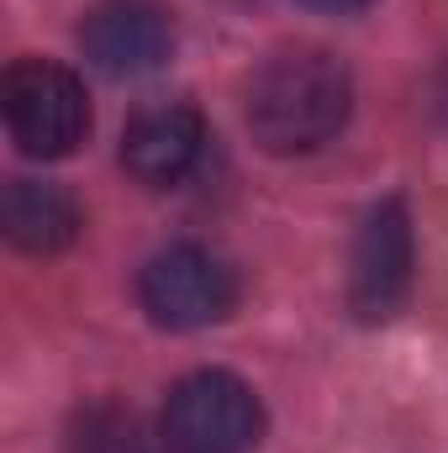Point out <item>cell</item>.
<instances>
[{
	"mask_svg": "<svg viewBox=\"0 0 448 453\" xmlns=\"http://www.w3.org/2000/svg\"><path fill=\"white\" fill-rule=\"evenodd\" d=\"M348 111H353V80L328 48H285L264 58L243 96V121L253 142L274 158L317 153L343 132Z\"/></svg>",
	"mask_w": 448,
	"mask_h": 453,
	"instance_id": "1",
	"label": "cell"
},
{
	"mask_svg": "<svg viewBox=\"0 0 448 453\" xmlns=\"http://www.w3.org/2000/svg\"><path fill=\"white\" fill-rule=\"evenodd\" d=\"M5 132L27 158H69L90 137V96L53 58H16L0 80Z\"/></svg>",
	"mask_w": 448,
	"mask_h": 453,
	"instance_id": "2",
	"label": "cell"
},
{
	"mask_svg": "<svg viewBox=\"0 0 448 453\" xmlns=\"http://www.w3.org/2000/svg\"><path fill=\"white\" fill-rule=\"evenodd\" d=\"M158 438L169 453H248L264 438V406L237 374L196 369L169 390Z\"/></svg>",
	"mask_w": 448,
	"mask_h": 453,
	"instance_id": "3",
	"label": "cell"
},
{
	"mask_svg": "<svg viewBox=\"0 0 448 453\" xmlns=\"http://www.w3.org/2000/svg\"><path fill=\"white\" fill-rule=\"evenodd\" d=\"M137 301L148 311V322L169 327V333H196L227 322L237 306V274L201 242H174L164 253H153L137 274Z\"/></svg>",
	"mask_w": 448,
	"mask_h": 453,
	"instance_id": "4",
	"label": "cell"
},
{
	"mask_svg": "<svg viewBox=\"0 0 448 453\" xmlns=\"http://www.w3.org/2000/svg\"><path fill=\"white\" fill-rule=\"evenodd\" d=\"M412 217L401 201H380L353 237L348 258V311L359 322H390L412 296Z\"/></svg>",
	"mask_w": 448,
	"mask_h": 453,
	"instance_id": "5",
	"label": "cell"
},
{
	"mask_svg": "<svg viewBox=\"0 0 448 453\" xmlns=\"http://www.w3.org/2000/svg\"><path fill=\"white\" fill-rule=\"evenodd\" d=\"M80 48L101 74L137 80L174 53V21L158 0H101L80 21Z\"/></svg>",
	"mask_w": 448,
	"mask_h": 453,
	"instance_id": "6",
	"label": "cell"
},
{
	"mask_svg": "<svg viewBox=\"0 0 448 453\" xmlns=\"http://www.w3.org/2000/svg\"><path fill=\"white\" fill-rule=\"evenodd\" d=\"M201 148H206V121L196 106H153L127 121L121 169L148 190H169L201 164Z\"/></svg>",
	"mask_w": 448,
	"mask_h": 453,
	"instance_id": "7",
	"label": "cell"
},
{
	"mask_svg": "<svg viewBox=\"0 0 448 453\" xmlns=\"http://www.w3.org/2000/svg\"><path fill=\"white\" fill-rule=\"evenodd\" d=\"M0 226L21 253L48 258V253H64L85 222H80V206L69 190H58L48 180H11L0 196Z\"/></svg>",
	"mask_w": 448,
	"mask_h": 453,
	"instance_id": "8",
	"label": "cell"
},
{
	"mask_svg": "<svg viewBox=\"0 0 448 453\" xmlns=\"http://www.w3.org/2000/svg\"><path fill=\"white\" fill-rule=\"evenodd\" d=\"M64 453H153V449H148V438H143V427L127 406L96 401L69 422Z\"/></svg>",
	"mask_w": 448,
	"mask_h": 453,
	"instance_id": "9",
	"label": "cell"
},
{
	"mask_svg": "<svg viewBox=\"0 0 448 453\" xmlns=\"http://www.w3.org/2000/svg\"><path fill=\"white\" fill-rule=\"evenodd\" d=\"M301 5L328 11V16H348V11H364V5H375V0H301Z\"/></svg>",
	"mask_w": 448,
	"mask_h": 453,
	"instance_id": "10",
	"label": "cell"
},
{
	"mask_svg": "<svg viewBox=\"0 0 448 453\" xmlns=\"http://www.w3.org/2000/svg\"><path fill=\"white\" fill-rule=\"evenodd\" d=\"M433 106H438V121L448 127V69L438 74V90H433Z\"/></svg>",
	"mask_w": 448,
	"mask_h": 453,
	"instance_id": "11",
	"label": "cell"
}]
</instances>
